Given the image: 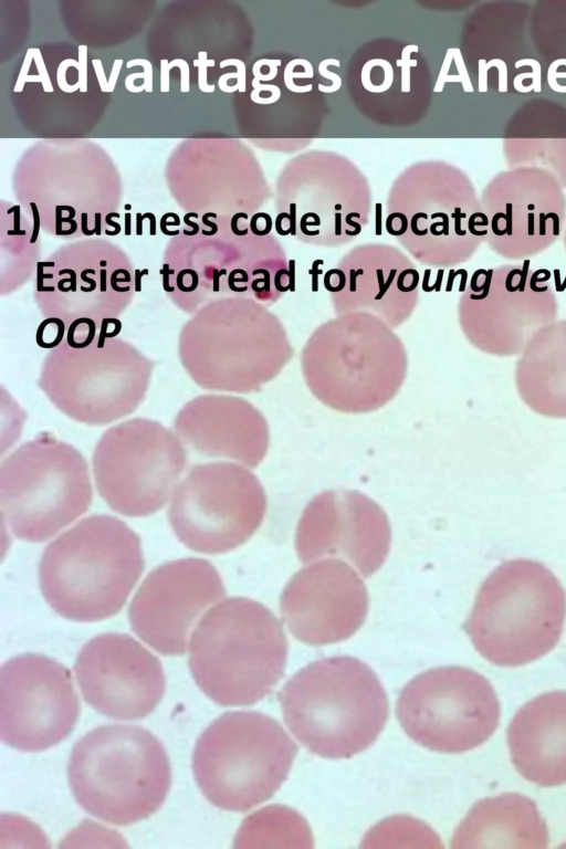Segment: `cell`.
Segmentation results:
<instances>
[{"instance_id": "cell-1", "label": "cell", "mask_w": 566, "mask_h": 849, "mask_svg": "<svg viewBox=\"0 0 566 849\" xmlns=\"http://www.w3.org/2000/svg\"><path fill=\"white\" fill-rule=\"evenodd\" d=\"M178 357L202 389L250 394L273 380L293 357L285 327L252 297L228 296L184 323Z\"/></svg>"}, {"instance_id": "cell-2", "label": "cell", "mask_w": 566, "mask_h": 849, "mask_svg": "<svg viewBox=\"0 0 566 849\" xmlns=\"http://www.w3.org/2000/svg\"><path fill=\"white\" fill-rule=\"evenodd\" d=\"M296 740L324 758H348L369 747L389 714L375 672L347 656L324 658L296 672L279 694Z\"/></svg>"}, {"instance_id": "cell-3", "label": "cell", "mask_w": 566, "mask_h": 849, "mask_svg": "<svg viewBox=\"0 0 566 849\" xmlns=\"http://www.w3.org/2000/svg\"><path fill=\"white\" fill-rule=\"evenodd\" d=\"M143 567L140 542L132 528L113 516L94 515L46 547L39 579L55 612L87 622L117 614Z\"/></svg>"}, {"instance_id": "cell-4", "label": "cell", "mask_w": 566, "mask_h": 849, "mask_svg": "<svg viewBox=\"0 0 566 849\" xmlns=\"http://www.w3.org/2000/svg\"><path fill=\"white\" fill-rule=\"evenodd\" d=\"M189 646L197 685L220 705L254 704L284 673L287 641L282 623L249 598H228L209 609Z\"/></svg>"}, {"instance_id": "cell-5", "label": "cell", "mask_w": 566, "mask_h": 849, "mask_svg": "<svg viewBox=\"0 0 566 849\" xmlns=\"http://www.w3.org/2000/svg\"><path fill=\"white\" fill-rule=\"evenodd\" d=\"M407 353L384 321L347 313L321 324L301 353L303 378L327 407L364 413L388 403L407 375Z\"/></svg>"}, {"instance_id": "cell-6", "label": "cell", "mask_w": 566, "mask_h": 849, "mask_svg": "<svg viewBox=\"0 0 566 849\" xmlns=\"http://www.w3.org/2000/svg\"><path fill=\"white\" fill-rule=\"evenodd\" d=\"M566 593L543 563L516 558L481 584L463 629L479 653L500 667L527 664L559 641Z\"/></svg>"}, {"instance_id": "cell-7", "label": "cell", "mask_w": 566, "mask_h": 849, "mask_svg": "<svg viewBox=\"0 0 566 849\" xmlns=\"http://www.w3.org/2000/svg\"><path fill=\"white\" fill-rule=\"evenodd\" d=\"M67 777L77 804L113 825L126 826L154 814L171 782L168 756L148 730L102 725L73 747Z\"/></svg>"}, {"instance_id": "cell-8", "label": "cell", "mask_w": 566, "mask_h": 849, "mask_svg": "<svg viewBox=\"0 0 566 849\" xmlns=\"http://www.w3.org/2000/svg\"><path fill=\"white\" fill-rule=\"evenodd\" d=\"M296 751L271 716L252 711L228 712L199 736L192 756L193 775L212 805L247 811L281 787Z\"/></svg>"}, {"instance_id": "cell-9", "label": "cell", "mask_w": 566, "mask_h": 849, "mask_svg": "<svg viewBox=\"0 0 566 849\" xmlns=\"http://www.w3.org/2000/svg\"><path fill=\"white\" fill-rule=\"evenodd\" d=\"M156 363L133 343L99 335L83 348L49 350L38 386L65 416L104 426L133 413L145 400Z\"/></svg>"}, {"instance_id": "cell-10", "label": "cell", "mask_w": 566, "mask_h": 849, "mask_svg": "<svg viewBox=\"0 0 566 849\" xmlns=\"http://www.w3.org/2000/svg\"><path fill=\"white\" fill-rule=\"evenodd\" d=\"M91 499L85 459L46 432L20 446L1 464L2 518L21 539L51 537L83 514Z\"/></svg>"}, {"instance_id": "cell-11", "label": "cell", "mask_w": 566, "mask_h": 849, "mask_svg": "<svg viewBox=\"0 0 566 849\" xmlns=\"http://www.w3.org/2000/svg\"><path fill=\"white\" fill-rule=\"evenodd\" d=\"M547 270L522 264L476 270L458 302V322L479 352L517 357L532 336L557 321L558 298Z\"/></svg>"}, {"instance_id": "cell-12", "label": "cell", "mask_w": 566, "mask_h": 849, "mask_svg": "<svg viewBox=\"0 0 566 849\" xmlns=\"http://www.w3.org/2000/svg\"><path fill=\"white\" fill-rule=\"evenodd\" d=\"M397 716L416 743L436 752L473 750L496 730L500 703L492 684L465 667H439L416 675L400 692Z\"/></svg>"}, {"instance_id": "cell-13", "label": "cell", "mask_w": 566, "mask_h": 849, "mask_svg": "<svg viewBox=\"0 0 566 849\" xmlns=\"http://www.w3.org/2000/svg\"><path fill=\"white\" fill-rule=\"evenodd\" d=\"M185 464L186 451L176 432L148 418L111 427L93 453L99 494L112 510L126 516L160 510Z\"/></svg>"}, {"instance_id": "cell-14", "label": "cell", "mask_w": 566, "mask_h": 849, "mask_svg": "<svg viewBox=\"0 0 566 849\" xmlns=\"http://www.w3.org/2000/svg\"><path fill=\"white\" fill-rule=\"evenodd\" d=\"M266 496L258 478L229 462L200 464L174 492L169 522L179 541L206 554L226 553L260 527Z\"/></svg>"}, {"instance_id": "cell-15", "label": "cell", "mask_w": 566, "mask_h": 849, "mask_svg": "<svg viewBox=\"0 0 566 849\" xmlns=\"http://www.w3.org/2000/svg\"><path fill=\"white\" fill-rule=\"evenodd\" d=\"M128 258L107 244L62 248L36 265L33 298L42 316L66 327L78 318H118L133 302L136 273Z\"/></svg>"}, {"instance_id": "cell-16", "label": "cell", "mask_w": 566, "mask_h": 849, "mask_svg": "<svg viewBox=\"0 0 566 849\" xmlns=\"http://www.w3.org/2000/svg\"><path fill=\"white\" fill-rule=\"evenodd\" d=\"M80 703L70 671L52 658L24 653L0 671V736L9 746L39 752L74 729Z\"/></svg>"}, {"instance_id": "cell-17", "label": "cell", "mask_w": 566, "mask_h": 849, "mask_svg": "<svg viewBox=\"0 0 566 849\" xmlns=\"http://www.w3.org/2000/svg\"><path fill=\"white\" fill-rule=\"evenodd\" d=\"M226 595L222 579L207 560H172L151 572L128 610L134 632L165 656H181L199 616Z\"/></svg>"}, {"instance_id": "cell-18", "label": "cell", "mask_w": 566, "mask_h": 849, "mask_svg": "<svg viewBox=\"0 0 566 849\" xmlns=\"http://www.w3.org/2000/svg\"><path fill=\"white\" fill-rule=\"evenodd\" d=\"M391 528L385 511L354 490H327L313 497L298 520L295 549L302 563L339 556L364 577L385 563Z\"/></svg>"}, {"instance_id": "cell-19", "label": "cell", "mask_w": 566, "mask_h": 849, "mask_svg": "<svg viewBox=\"0 0 566 849\" xmlns=\"http://www.w3.org/2000/svg\"><path fill=\"white\" fill-rule=\"evenodd\" d=\"M74 671L85 701L115 720L147 716L165 693L160 661L125 633L91 639L80 651Z\"/></svg>"}, {"instance_id": "cell-20", "label": "cell", "mask_w": 566, "mask_h": 849, "mask_svg": "<svg viewBox=\"0 0 566 849\" xmlns=\"http://www.w3.org/2000/svg\"><path fill=\"white\" fill-rule=\"evenodd\" d=\"M281 615L300 641L324 646L344 641L364 623L368 594L345 562L325 558L300 569L284 587Z\"/></svg>"}, {"instance_id": "cell-21", "label": "cell", "mask_w": 566, "mask_h": 849, "mask_svg": "<svg viewBox=\"0 0 566 849\" xmlns=\"http://www.w3.org/2000/svg\"><path fill=\"white\" fill-rule=\"evenodd\" d=\"M293 264L208 252L168 253L160 270L163 289L182 312L192 315L208 302L228 296L273 303L293 284Z\"/></svg>"}, {"instance_id": "cell-22", "label": "cell", "mask_w": 566, "mask_h": 849, "mask_svg": "<svg viewBox=\"0 0 566 849\" xmlns=\"http://www.w3.org/2000/svg\"><path fill=\"white\" fill-rule=\"evenodd\" d=\"M174 429L181 442L208 457H224L254 468L270 441L263 415L249 401L223 395H200L177 413Z\"/></svg>"}, {"instance_id": "cell-23", "label": "cell", "mask_w": 566, "mask_h": 849, "mask_svg": "<svg viewBox=\"0 0 566 849\" xmlns=\"http://www.w3.org/2000/svg\"><path fill=\"white\" fill-rule=\"evenodd\" d=\"M324 286L336 315L368 313L397 328L418 304L420 273L405 259L348 261L326 272Z\"/></svg>"}, {"instance_id": "cell-24", "label": "cell", "mask_w": 566, "mask_h": 849, "mask_svg": "<svg viewBox=\"0 0 566 849\" xmlns=\"http://www.w3.org/2000/svg\"><path fill=\"white\" fill-rule=\"evenodd\" d=\"M512 763L543 787L566 783V692L543 693L525 703L507 729Z\"/></svg>"}, {"instance_id": "cell-25", "label": "cell", "mask_w": 566, "mask_h": 849, "mask_svg": "<svg viewBox=\"0 0 566 849\" xmlns=\"http://www.w3.org/2000/svg\"><path fill=\"white\" fill-rule=\"evenodd\" d=\"M548 831L536 804L504 793L479 800L460 822L452 848H546Z\"/></svg>"}, {"instance_id": "cell-26", "label": "cell", "mask_w": 566, "mask_h": 849, "mask_svg": "<svg viewBox=\"0 0 566 849\" xmlns=\"http://www.w3.org/2000/svg\"><path fill=\"white\" fill-rule=\"evenodd\" d=\"M514 382L535 413L566 419V318L538 329L517 356Z\"/></svg>"}, {"instance_id": "cell-27", "label": "cell", "mask_w": 566, "mask_h": 849, "mask_svg": "<svg viewBox=\"0 0 566 849\" xmlns=\"http://www.w3.org/2000/svg\"><path fill=\"white\" fill-rule=\"evenodd\" d=\"M67 327L63 319L45 317L38 326L35 343L44 349H53L62 344L66 336Z\"/></svg>"}, {"instance_id": "cell-28", "label": "cell", "mask_w": 566, "mask_h": 849, "mask_svg": "<svg viewBox=\"0 0 566 849\" xmlns=\"http://www.w3.org/2000/svg\"><path fill=\"white\" fill-rule=\"evenodd\" d=\"M99 325L91 318L73 321L66 331L65 339L74 348H83L91 345L98 336Z\"/></svg>"}, {"instance_id": "cell-29", "label": "cell", "mask_w": 566, "mask_h": 849, "mask_svg": "<svg viewBox=\"0 0 566 849\" xmlns=\"http://www.w3.org/2000/svg\"><path fill=\"white\" fill-rule=\"evenodd\" d=\"M228 65H234L238 69L237 73H226L218 80L219 88L222 92L231 93L234 91H245V65L242 61L237 59H228L220 62V67Z\"/></svg>"}, {"instance_id": "cell-30", "label": "cell", "mask_w": 566, "mask_h": 849, "mask_svg": "<svg viewBox=\"0 0 566 849\" xmlns=\"http://www.w3.org/2000/svg\"><path fill=\"white\" fill-rule=\"evenodd\" d=\"M193 66L198 67V86L199 90L203 93H212L214 91V85H209L208 80V73L207 69L208 66H214V60H208L207 59V52L200 51L198 53V59L193 60Z\"/></svg>"}, {"instance_id": "cell-31", "label": "cell", "mask_w": 566, "mask_h": 849, "mask_svg": "<svg viewBox=\"0 0 566 849\" xmlns=\"http://www.w3.org/2000/svg\"><path fill=\"white\" fill-rule=\"evenodd\" d=\"M77 65H78V62L74 59H66L59 64L57 71H56V81L61 91L65 93H72L80 90V85L77 83L74 85H70L66 81L67 69L70 66H73L76 69Z\"/></svg>"}, {"instance_id": "cell-32", "label": "cell", "mask_w": 566, "mask_h": 849, "mask_svg": "<svg viewBox=\"0 0 566 849\" xmlns=\"http://www.w3.org/2000/svg\"><path fill=\"white\" fill-rule=\"evenodd\" d=\"M250 231L256 237H263L270 233L272 219L265 212H256L252 216L249 224Z\"/></svg>"}, {"instance_id": "cell-33", "label": "cell", "mask_w": 566, "mask_h": 849, "mask_svg": "<svg viewBox=\"0 0 566 849\" xmlns=\"http://www.w3.org/2000/svg\"><path fill=\"white\" fill-rule=\"evenodd\" d=\"M78 65L76 67L78 73V81L77 84L80 85L81 92L87 91V45L81 44L78 45Z\"/></svg>"}, {"instance_id": "cell-34", "label": "cell", "mask_w": 566, "mask_h": 849, "mask_svg": "<svg viewBox=\"0 0 566 849\" xmlns=\"http://www.w3.org/2000/svg\"><path fill=\"white\" fill-rule=\"evenodd\" d=\"M33 61L35 62V67L39 72L38 75L41 77L43 91L54 92L41 51L38 48L33 49Z\"/></svg>"}, {"instance_id": "cell-35", "label": "cell", "mask_w": 566, "mask_h": 849, "mask_svg": "<svg viewBox=\"0 0 566 849\" xmlns=\"http://www.w3.org/2000/svg\"><path fill=\"white\" fill-rule=\"evenodd\" d=\"M122 322L118 318H105L102 321L98 335L103 338H114L122 331Z\"/></svg>"}, {"instance_id": "cell-36", "label": "cell", "mask_w": 566, "mask_h": 849, "mask_svg": "<svg viewBox=\"0 0 566 849\" xmlns=\"http://www.w3.org/2000/svg\"><path fill=\"white\" fill-rule=\"evenodd\" d=\"M174 66H178L180 69V91L182 93H187L190 91V70L187 61L182 59H175L171 62H169V69L171 70Z\"/></svg>"}, {"instance_id": "cell-37", "label": "cell", "mask_w": 566, "mask_h": 849, "mask_svg": "<svg viewBox=\"0 0 566 849\" xmlns=\"http://www.w3.org/2000/svg\"><path fill=\"white\" fill-rule=\"evenodd\" d=\"M32 61H33V48H30L27 51V54L24 56V61L22 63V66H21L18 80H17V83H15V86L13 88V91L15 93L22 92V90L24 87L25 78L29 76L28 72L30 70V65H31Z\"/></svg>"}, {"instance_id": "cell-38", "label": "cell", "mask_w": 566, "mask_h": 849, "mask_svg": "<svg viewBox=\"0 0 566 849\" xmlns=\"http://www.w3.org/2000/svg\"><path fill=\"white\" fill-rule=\"evenodd\" d=\"M140 65L144 69V73L147 76V80L144 82L146 85V92L151 93L153 92V65L149 61L144 59H134L126 63L127 69H130L133 66Z\"/></svg>"}, {"instance_id": "cell-39", "label": "cell", "mask_w": 566, "mask_h": 849, "mask_svg": "<svg viewBox=\"0 0 566 849\" xmlns=\"http://www.w3.org/2000/svg\"><path fill=\"white\" fill-rule=\"evenodd\" d=\"M138 78H143V80H144V82H145V81L147 80V76H146V74H145L144 72H136V73H132V74H129V75H128V76L125 78V87H126V88H127L129 92H133V93H139V92H142V91H144V90L146 91V85H145V83H144L143 85H138V86L134 84V82H135L136 80H138Z\"/></svg>"}, {"instance_id": "cell-40", "label": "cell", "mask_w": 566, "mask_h": 849, "mask_svg": "<svg viewBox=\"0 0 566 849\" xmlns=\"http://www.w3.org/2000/svg\"><path fill=\"white\" fill-rule=\"evenodd\" d=\"M92 64H93V67H94V71H95V74H96V77H97V81H98V84H99V87H101L102 92H107L108 81L106 80L102 61L98 60V59L97 60L94 59V60H92Z\"/></svg>"}, {"instance_id": "cell-41", "label": "cell", "mask_w": 566, "mask_h": 849, "mask_svg": "<svg viewBox=\"0 0 566 849\" xmlns=\"http://www.w3.org/2000/svg\"><path fill=\"white\" fill-rule=\"evenodd\" d=\"M169 63L167 60L163 59L160 61V92H169Z\"/></svg>"}, {"instance_id": "cell-42", "label": "cell", "mask_w": 566, "mask_h": 849, "mask_svg": "<svg viewBox=\"0 0 566 849\" xmlns=\"http://www.w3.org/2000/svg\"><path fill=\"white\" fill-rule=\"evenodd\" d=\"M123 65V60H115L108 78L107 92H113L116 86V82L119 75V71Z\"/></svg>"}, {"instance_id": "cell-43", "label": "cell", "mask_w": 566, "mask_h": 849, "mask_svg": "<svg viewBox=\"0 0 566 849\" xmlns=\"http://www.w3.org/2000/svg\"><path fill=\"white\" fill-rule=\"evenodd\" d=\"M190 217H195V218H198V213H197V212H188V213H186V214H185V217H184V222H185L187 226H189V227H191V228H192L191 230H187V229H185V230L182 231V233H184L185 235H188V237H192V235H196V234H198V232H199V231H201V229H200V227H199V224H198V223H196V222H193V221H190Z\"/></svg>"}, {"instance_id": "cell-44", "label": "cell", "mask_w": 566, "mask_h": 849, "mask_svg": "<svg viewBox=\"0 0 566 849\" xmlns=\"http://www.w3.org/2000/svg\"><path fill=\"white\" fill-rule=\"evenodd\" d=\"M113 217L119 218V213L118 212H109L105 217V222H106V224H108V226L114 228V235H116V234H118L120 232V226H119V223L112 221Z\"/></svg>"}, {"instance_id": "cell-45", "label": "cell", "mask_w": 566, "mask_h": 849, "mask_svg": "<svg viewBox=\"0 0 566 849\" xmlns=\"http://www.w3.org/2000/svg\"><path fill=\"white\" fill-rule=\"evenodd\" d=\"M381 207L382 206H381L380 202L376 203V206H375V210H376V230H375V232H376L377 235L381 234Z\"/></svg>"}, {"instance_id": "cell-46", "label": "cell", "mask_w": 566, "mask_h": 849, "mask_svg": "<svg viewBox=\"0 0 566 849\" xmlns=\"http://www.w3.org/2000/svg\"><path fill=\"white\" fill-rule=\"evenodd\" d=\"M130 213H125V233L128 235L130 233Z\"/></svg>"}]
</instances>
